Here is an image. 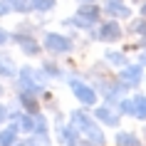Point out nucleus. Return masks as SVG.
<instances>
[{
  "mask_svg": "<svg viewBox=\"0 0 146 146\" xmlns=\"http://www.w3.org/2000/svg\"><path fill=\"white\" fill-rule=\"evenodd\" d=\"M72 121H74V126H77V129H82V131H84V134H87V139H89L92 144L104 146V136H102V131L92 124V119H89V116H84L82 111H77V114H72Z\"/></svg>",
  "mask_w": 146,
  "mask_h": 146,
  "instance_id": "obj_1",
  "label": "nucleus"
},
{
  "mask_svg": "<svg viewBox=\"0 0 146 146\" xmlns=\"http://www.w3.org/2000/svg\"><path fill=\"white\" fill-rule=\"evenodd\" d=\"M72 92L77 94V99L84 102V104H94V99H97V94H94L92 87L82 84V82H77V79H72Z\"/></svg>",
  "mask_w": 146,
  "mask_h": 146,
  "instance_id": "obj_2",
  "label": "nucleus"
},
{
  "mask_svg": "<svg viewBox=\"0 0 146 146\" xmlns=\"http://www.w3.org/2000/svg\"><path fill=\"white\" fill-rule=\"evenodd\" d=\"M45 47L52 50V52H67L69 50V40L62 37V35H57V32H50L45 37Z\"/></svg>",
  "mask_w": 146,
  "mask_h": 146,
  "instance_id": "obj_3",
  "label": "nucleus"
},
{
  "mask_svg": "<svg viewBox=\"0 0 146 146\" xmlns=\"http://www.w3.org/2000/svg\"><path fill=\"white\" fill-rule=\"evenodd\" d=\"M104 10H107V15H116V17H129V8L124 5L121 0H107V5H104Z\"/></svg>",
  "mask_w": 146,
  "mask_h": 146,
  "instance_id": "obj_4",
  "label": "nucleus"
},
{
  "mask_svg": "<svg viewBox=\"0 0 146 146\" xmlns=\"http://www.w3.org/2000/svg\"><path fill=\"white\" fill-rule=\"evenodd\" d=\"M20 84H23V89L27 94H32V92H40V84L32 79V69H23V77H20Z\"/></svg>",
  "mask_w": 146,
  "mask_h": 146,
  "instance_id": "obj_5",
  "label": "nucleus"
},
{
  "mask_svg": "<svg viewBox=\"0 0 146 146\" xmlns=\"http://www.w3.org/2000/svg\"><path fill=\"white\" fill-rule=\"evenodd\" d=\"M119 37H121V30L116 23H107L102 27V40H119Z\"/></svg>",
  "mask_w": 146,
  "mask_h": 146,
  "instance_id": "obj_6",
  "label": "nucleus"
},
{
  "mask_svg": "<svg viewBox=\"0 0 146 146\" xmlns=\"http://www.w3.org/2000/svg\"><path fill=\"white\" fill-rule=\"evenodd\" d=\"M121 77H124V82H126V84H136L139 79H141V67H126Z\"/></svg>",
  "mask_w": 146,
  "mask_h": 146,
  "instance_id": "obj_7",
  "label": "nucleus"
},
{
  "mask_svg": "<svg viewBox=\"0 0 146 146\" xmlns=\"http://www.w3.org/2000/svg\"><path fill=\"white\" fill-rule=\"evenodd\" d=\"M94 114H97V119H99V121L107 124V126H116V124H119V119H116V116L111 114L109 109H97Z\"/></svg>",
  "mask_w": 146,
  "mask_h": 146,
  "instance_id": "obj_8",
  "label": "nucleus"
},
{
  "mask_svg": "<svg viewBox=\"0 0 146 146\" xmlns=\"http://www.w3.org/2000/svg\"><path fill=\"white\" fill-rule=\"evenodd\" d=\"M15 134H17L15 126H10V129L0 131V146H13V144H15Z\"/></svg>",
  "mask_w": 146,
  "mask_h": 146,
  "instance_id": "obj_9",
  "label": "nucleus"
},
{
  "mask_svg": "<svg viewBox=\"0 0 146 146\" xmlns=\"http://www.w3.org/2000/svg\"><path fill=\"white\" fill-rule=\"evenodd\" d=\"M79 17H84V20H77V23L79 25H89V23H94V20H97V10H94V8H82V10H79Z\"/></svg>",
  "mask_w": 146,
  "mask_h": 146,
  "instance_id": "obj_10",
  "label": "nucleus"
},
{
  "mask_svg": "<svg viewBox=\"0 0 146 146\" xmlns=\"http://www.w3.org/2000/svg\"><path fill=\"white\" fill-rule=\"evenodd\" d=\"M116 144L119 146H141L134 134H119V136H116Z\"/></svg>",
  "mask_w": 146,
  "mask_h": 146,
  "instance_id": "obj_11",
  "label": "nucleus"
},
{
  "mask_svg": "<svg viewBox=\"0 0 146 146\" xmlns=\"http://www.w3.org/2000/svg\"><path fill=\"white\" fill-rule=\"evenodd\" d=\"M62 141L67 146H77V134H74V129H62Z\"/></svg>",
  "mask_w": 146,
  "mask_h": 146,
  "instance_id": "obj_12",
  "label": "nucleus"
},
{
  "mask_svg": "<svg viewBox=\"0 0 146 146\" xmlns=\"http://www.w3.org/2000/svg\"><path fill=\"white\" fill-rule=\"evenodd\" d=\"M134 107H136V116L139 119H146V97H136Z\"/></svg>",
  "mask_w": 146,
  "mask_h": 146,
  "instance_id": "obj_13",
  "label": "nucleus"
},
{
  "mask_svg": "<svg viewBox=\"0 0 146 146\" xmlns=\"http://www.w3.org/2000/svg\"><path fill=\"white\" fill-rule=\"evenodd\" d=\"M20 45H23V50H25V52H30V54H37V52H40V47L35 45V42H32L30 37H27V40H25V37H20Z\"/></svg>",
  "mask_w": 146,
  "mask_h": 146,
  "instance_id": "obj_14",
  "label": "nucleus"
},
{
  "mask_svg": "<svg viewBox=\"0 0 146 146\" xmlns=\"http://www.w3.org/2000/svg\"><path fill=\"white\" fill-rule=\"evenodd\" d=\"M32 5L37 10H50V8H54V0H35Z\"/></svg>",
  "mask_w": 146,
  "mask_h": 146,
  "instance_id": "obj_15",
  "label": "nucleus"
},
{
  "mask_svg": "<svg viewBox=\"0 0 146 146\" xmlns=\"http://www.w3.org/2000/svg\"><path fill=\"white\" fill-rule=\"evenodd\" d=\"M23 129L25 131H35V119L32 116H23Z\"/></svg>",
  "mask_w": 146,
  "mask_h": 146,
  "instance_id": "obj_16",
  "label": "nucleus"
},
{
  "mask_svg": "<svg viewBox=\"0 0 146 146\" xmlns=\"http://www.w3.org/2000/svg\"><path fill=\"white\" fill-rule=\"evenodd\" d=\"M5 5H8V8H15V10H25L27 8L23 0H5Z\"/></svg>",
  "mask_w": 146,
  "mask_h": 146,
  "instance_id": "obj_17",
  "label": "nucleus"
},
{
  "mask_svg": "<svg viewBox=\"0 0 146 146\" xmlns=\"http://www.w3.org/2000/svg\"><path fill=\"white\" fill-rule=\"evenodd\" d=\"M121 111H126V114H134V116H136V107H134V102H121Z\"/></svg>",
  "mask_w": 146,
  "mask_h": 146,
  "instance_id": "obj_18",
  "label": "nucleus"
},
{
  "mask_svg": "<svg viewBox=\"0 0 146 146\" xmlns=\"http://www.w3.org/2000/svg\"><path fill=\"white\" fill-rule=\"evenodd\" d=\"M23 104H25L27 109H30V111H35V109H37V102H35V99H30V94H25V97H23Z\"/></svg>",
  "mask_w": 146,
  "mask_h": 146,
  "instance_id": "obj_19",
  "label": "nucleus"
},
{
  "mask_svg": "<svg viewBox=\"0 0 146 146\" xmlns=\"http://www.w3.org/2000/svg\"><path fill=\"white\" fill-rule=\"evenodd\" d=\"M0 72H3V74H13V64H10V62H5L3 57H0Z\"/></svg>",
  "mask_w": 146,
  "mask_h": 146,
  "instance_id": "obj_20",
  "label": "nucleus"
},
{
  "mask_svg": "<svg viewBox=\"0 0 146 146\" xmlns=\"http://www.w3.org/2000/svg\"><path fill=\"white\" fill-rule=\"evenodd\" d=\"M109 57V62H114V64H124V57L119 52H111V54H107Z\"/></svg>",
  "mask_w": 146,
  "mask_h": 146,
  "instance_id": "obj_21",
  "label": "nucleus"
},
{
  "mask_svg": "<svg viewBox=\"0 0 146 146\" xmlns=\"http://www.w3.org/2000/svg\"><path fill=\"white\" fill-rule=\"evenodd\" d=\"M5 40H8V32H3V30H0V42H5Z\"/></svg>",
  "mask_w": 146,
  "mask_h": 146,
  "instance_id": "obj_22",
  "label": "nucleus"
},
{
  "mask_svg": "<svg viewBox=\"0 0 146 146\" xmlns=\"http://www.w3.org/2000/svg\"><path fill=\"white\" fill-rule=\"evenodd\" d=\"M5 114H8V111H5V107H0V121L5 119Z\"/></svg>",
  "mask_w": 146,
  "mask_h": 146,
  "instance_id": "obj_23",
  "label": "nucleus"
},
{
  "mask_svg": "<svg viewBox=\"0 0 146 146\" xmlns=\"http://www.w3.org/2000/svg\"><path fill=\"white\" fill-rule=\"evenodd\" d=\"M8 10H10L8 5H0V15H3V13H8Z\"/></svg>",
  "mask_w": 146,
  "mask_h": 146,
  "instance_id": "obj_24",
  "label": "nucleus"
},
{
  "mask_svg": "<svg viewBox=\"0 0 146 146\" xmlns=\"http://www.w3.org/2000/svg\"><path fill=\"white\" fill-rule=\"evenodd\" d=\"M141 62H144V64H146V52H144V57H141Z\"/></svg>",
  "mask_w": 146,
  "mask_h": 146,
  "instance_id": "obj_25",
  "label": "nucleus"
},
{
  "mask_svg": "<svg viewBox=\"0 0 146 146\" xmlns=\"http://www.w3.org/2000/svg\"><path fill=\"white\" fill-rule=\"evenodd\" d=\"M79 146H92V144H79Z\"/></svg>",
  "mask_w": 146,
  "mask_h": 146,
  "instance_id": "obj_26",
  "label": "nucleus"
},
{
  "mask_svg": "<svg viewBox=\"0 0 146 146\" xmlns=\"http://www.w3.org/2000/svg\"><path fill=\"white\" fill-rule=\"evenodd\" d=\"M144 40H146V27H144Z\"/></svg>",
  "mask_w": 146,
  "mask_h": 146,
  "instance_id": "obj_27",
  "label": "nucleus"
},
{
  "mask_svg": "<svg viewBox=\"0 0 146 146\" xmlns=\"http://www.w3.org/2000/svg\"><path fill=\"white\" fill-rule=\"evenodd\" d=\"M84 3H94V0H84Z\"/></svg>",
  "mask_w": 146,
  "mask_h": 146,
  "instance_id": "obj_28",
  "label": "nucleus"
},
{
  "mask_svg": "<svg viewBox=\"0 0 146 146\" xmlns=\"http://www.w3.org/2000/svg\"><path fill=\"white\" fill-rule=\"evenodd\" d=\"M144 15H146V5H144Z\"/></svg>",
  "mask_w": 146,
  "mask_h": 146,
  "instance_id": "obj_29",
  "label": "nucleus"
}]
</instances>
